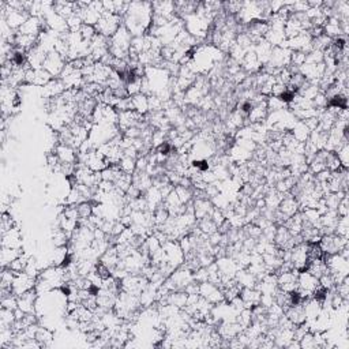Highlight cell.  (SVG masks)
<instances>
[{
  "mask_svg": "<svg viewBox=\"0 0 349 349\" xmlns=\"http://www.w3.org/2000/svg\"><path fill=\"white\" fill-rule=\"evenodd\" d=\"M124 26L133 37L145 36L149 32L153 21V6L146 2H133L129 5V10L123 17Z\"/></svg>",
  "mask_w": 349,
  "mask_h": 349,
  "instance_id": "obj_1",
  "label": "cell"
},
{
  "mask_svg": "<svg viewBox=\"0 0 349 349\" xmlns=\"http://www.w3.org/2000/svg\"><path fill=\"white\" fill-rule=\"evenodd\" d=\"M122 21H123V18L119 17L118 14L104 13L94 28H96V32L98 34H101V36L106 37V38H110V37L118 32V29L123 25Z\"/></svg>",
  "mask_w": 349,
  "mask_h": 349,
  "instance_id": "obj_2",
  "label": "cell"
},
{
  "mask_svg": "<svg viewBox=\"0 0 349 349\" xmlns=\"http://www.w3.org/2000/svg\"><path fill=\"white\" fill-rule=\"evenodd\" d=\"M66 65H67V60L63 56L57 53L56 51H51L48 52V55H46V59L44 62L42 69L46 70L53 78H60V75L63 73Z\"/></svg>",
  "mask_w": 349,
  "mask_h": 349,
  "instance_id": "obj_3",
  "label": "cell"
},
{
  "mask_svg": "<svg viewBox=\"0 0 349 349\" xmlns=\"http://www.w3.org/2000/svg\"><path fill=\"white\" fill-rule=\"evenodd\" d=\"M199 295L205 298L207 302H210L211 304H218L222 303L225 298H224V292L221 289L220 286L216 284H213L210 281H205V282H201L199 284Z\"/></svg>",
  "mask_w": 349,
  "mask_h": 349,
  "instance_id": "obj_4",
  "label": "cell"
},
{
  "mask_svg": "<svg viewBox=\"0 0 349 349\" xmlns=\"http://www.w3.org/2000/svg\"><path fill=\"white\" fill-rule=\"evenodd\" d=\"M290 55H292V51L288 49V48H282V46H273V51H271L270 59L267 62V65L270 66L273 69H284V67H288L290 65Z\"/></svg>",
  "mask_w": 349,
  "mask_h": 349,
  "instance_id": "obj_5",
  "label": "cell"
},
{
  "mask_svg": "<svg viewBox=\"0 0 349 349\" xmlns=\"http://www.w3.org/2000/svg\"><path fill=\"white\" fill-rule=\"evenodd\" d=\"M36 282L37 278L29 276L26 271L18 273V274H15L14 282H13V286H11L13 294H14L15 296H19V295L25 294V292L33 289V288L36 286Z\"/></svg>",
  "mask_w": 349,
  "mask_h": 349,
  "instance_id": "obj_6",
  "label": "cell"
},
{
  "mask_svg": "<svg viewBox=\"0 0 349 349\" xmlns=\"http://www.w3.org/2000/svg\"><path fill=\"white\" fill-rule=\"evenodd\" d=\"M42 26H44V18H38V17H29L26 22L23 23L19 28V34H25V36L40 37L42 33Z\"/></svg>",
  "mask_w": 349,
  "mask_h": 349,
  "instance_id": "obj_7",
  "label": "cell"
},
{
  "mask_svg": "<svg viewBox=\"0 0 349 349\" xmlns=\"http://www.w3.org/2000/svg\"><path fill=\"white\" fill-rule=\"evenodd\" d=\"M55 153L59 157L62 164H75L78 162V152L77 149L65 145V143H57L55 147Z\"/></svg>",
  "mask_w": 349,
  "mask_h": 349,
  "instance_id": "obj_8",
  "label": "cell"
},
{
  "mask_svg": "<svg viewBox=\"0 0 349 349\" xmlns=\"http://www.w3.org/2000/svg\"><path fill=\"white\" fill-rule=\"evenodd\" d=\"M65 82L60 78H53L49 83H46L45 86L41 87V96L46 100H52L56 97L62 96L66 92Z\"/></svg>",
  "mask_w": 349,
  "mask_h": 349,
  "instance_id": "obj_9",
  "label": "cell"
},
{
  "mask_svg": "<svg viewBox=\"0 0 349 349\" xmlns=\"http://www.w3.org/2000/svg\"><path fill=\"white\" fill-rule=\"evenodd\" d=\"M37 290L33 289L25 292V294L17 296L18 298V308H21L23 313H36V303H37Z\"/></svg>",
  "mask_w": 349,
  "mask_h": 349,
  "instance_id": "obj_10",
  "label": "cell"
},
{
  "mask_svg": "<svg viewBox=\"0 0 349 349\" xmlns=\"http://www.w3.org/2000/svg\"><path fill=\"white\" fill-rule=\"evenodd\" d=\"M299 207H300V205H299L298 199H296L292 194L288 193L284 195V198H282V201H281L280 206H278L277 210L281 211L285 217L289 218V217L295 216V214L298 213Z\"/></svg>",
  "mask_w": 349,
  "mask_h": 349,
  "instance_id": "obj_11",
  "label": "cell"
},
{
  "mask_svg": "<svg viewBox=\"0 0 349 349\" xmlns=\"http://www.w3.org/2000/svg\"><path fill=\"white\" fill-rule=\"evenodd\" d=\"M46 55H48V52H46L44 48H41L40 45H36L28 52L29 66H30L33 70L42 69L44 62H45L46 59Z\"/></svg>",
  "mask_w": 349,
  "mask_h": 349,
  "instance_id": "obj_12",
  "label": "cell"
},
{
  "mask_svg": "<svg viewBox=\"0 0 349 349\" xmlns=\"http://www.w3.org/2000/svg\"><path fill=\"white\" fill-rule=\"evenodd\" d=\"M2 247L21 248L22 247V236L18 228H11L6 234L2 235Z\"/></svg>",
  "mask_w": 349,
  "mask_h": 349,
  "instance_id": "obj_13",
  "label": "cell"
},
{
  "mask_svg": "<svg viewBox=\"0 0 349 349\" xmlns=\"http://www.w3.org/2000/svg\"><path fill=\"white\" fill-rule=\"evenodd\" d=\"M285 317L288 318L295 326L302 325L306 322V310H304V303L290 306L285 310Z\"/></svg>",
  "mask_w": 349,
  "mask_h": 349,
  "instance_id": "obj_14",
  "label": "cell"
},
{
  "mask_svg": "<svg viewBox=\"0 0 349 349\" xmlns=\"http://www.w3.org/2000/svg\"><path fill=\"white\" fill-rule=\"evenodd\" d=\"M214 206L211 201H207V199H197L194 202V216L197 220H202V218H206V217H210L211 211H213Z\"/></svg>",
  "mask_w": 349,
  "mask_h": 349,
  "instance_id": "obj_15",
  "label": "cell"
},
{
  "mask_svg": "<svg viewBox=\"0 0 349 349\" xmlns=\"http://www.w3.org/2000/svg\"><path fill=\"white\" fill-rule=\"evenodd\" d=\"M289 133L294 135V138L296 139V141H299L300 143H304V142H307L308 138H310V135H311V130L308 129L304 122L298 120Z\"/></svg>",
  "mask_w": 349,
  "mask_h": 349,
  "instance_id": "obj_16",
  "label": "cell"
},
{
  "mask_svg": "<svg viewBox=\"0 0 349 349\" xmlns=\"http://www.w3.org/2000/svg\"><path fill=\"white\" fill-rule=\"evenodd\" d=\"M131 105H133V110L143 116L149 112V100H147V96H145L142 93L131 96Z\"/></svg>",
  "mask_w": 349,
  "mask_h": 349,
  "instance_id": "obj_17",
  "label": "cell"
},
{
  "mask_svg": "<svg viewBox=\"0 0 349 349\" xmlns=\"http://www.w3.org/2000/svg\"><path fill=\"white\" fill-rule=\"evenodd\" d=\"M242 66H243L244 71H247V73H255V71H259L262 67V65L259 63V60H258L254 49L253 51H248L247 53H246L243 62H242Z\"/></svg>",
  "mask_w": 349,
  "mask_h": 349,
  "instance_id": "obj_18",
  "label": "cell"
},
{
  "mask_svg": "<svg viewBox=\"0 0 349 349\" xmlns=\"http://www.w3.org/2000/svg\"><path fill=\"white\" fill-rule=\"evenodd\" d=\"M21 254H22L21 248L2 247V255H0V259H2V266H3V269L9 267L10 263H11L13 261H15Z\"/></svg>",
  "mask_w": 349,
  "mask_h": 349,
  "instance_id": "obj_19",
  "label": "cell"
},
{
  "mask_svg": "<svg viewBox=\"0 0 349 349\" xmlns=\"http://www.w3.org/2000/svg\"><path fill=\"white\" fill-rule=\"evenodd\" d=\"M119 168L123 173L134 174V172L137 170V158L135 157L123 156L119 162Z\"/></svg>",
  "mask_w": 349,
  "mask_h": 349,
  "instance_id": "obj_20",
  "label": "cell"
},
{
  "mask_svg": "<svg viewBox=\"0 0 349 349\" xmlns=\"http://www.w3.org/2000/svg\"><path fill=\"white\" fill-rule=\"evenodd\" d=\"M30 258L26 255L25 253H22L21 255H19L15 261H13L11 263H10L9 269L10 270H13L15 273V274H18V273H23L25 271V269H26V266H28V262Z\"/></svg>",
  "mask_w": 349,
  "mask_h": 349,
  "instance_id": "obj_21",
  "label": "cell"
},
{
  "mask_svg": "<svg viewBox=\"0 0 349 349\" xmlns=\"http://www.w3.org/2000/svg\"><path fill=\"white\" fill-rule=\"evenodd\" d=\"M122 170H120L119 165H109L106 169H104L101 172V176H102V180H105V182H110V183H115L116 180L119 179L120 176H122Z\"/></svg>",
  "mask_w": 349,
  "mask_h": 349,
  "instance_id": "obj_22",
  "label": "cell"
},
{
  "mask_svg": "<svg viewBox=\"0 0 349 349\" xmlns=\"http://www.w3.org/2000/svg\"><path fill=\"white\" fill-rule=\"evenodd\" d=\"M52 79H53V77H52L51 74L48 73L46 70L38 69V70H36V78H34V83H33V86L44 87L46 83L51 82Z\"/></svg>",
  "mask_w": 349,
  "mask_h": 349,
  "instance_id": "obj_23",
  "label": "cell"
},
{
  "mask_svg": "<svg viewBox=\"0 0 349 349\" xmlns=\"http://www.w3.org/2000/svg\"><path fill=\"white\" fill-rule=\"evenodd\" d=\"M36 340L42 345V346H46L49 345L53 340V333H52L49 329L46 327H40L38 326V330L36 333Z\"/></svg>",
  "mask_w": 349,
  "mask_h": 349,
  "instance_id": "obj_24",
  "label": "cell"
},
{
  "mask_svg": "<svg viewBox=\"0 0 349 349\" xmlns=\"http://www.w3.org/2000/svg\"><path fill=\"white\" fill-rule=\"evenodd\" d=\"M15 321H17V318H15V314L13 310L2 308V313H0V325H2V327H13Z\"/></svg>",
  "mask_w": 349,
  "mask_h": 349,
  "instance_id": "obj_25",
  "label": "cell"
},
{
  "mask_svg": "<svg viewBox=\"0 0 349 349\" xmlns=\"http://www.w3.org/2000/svg\"><path fill=\"white\" fill-rule=\"evenodd\" d=\"M174 191H176V194H178V197H179L180 202L184 203V205H187L189 202H191V198H193V191L190 190V187H184V186H174Z\"/></svg>",
  "mask_w": 349,
  "mask_h": 349,
  "instance_id": "obj_26",
  "label": "cell"
},
{
  "mask_svg": "<svg viewBox=\"0 0 349 349\" xmlns=\"http://www.w3.org/2000/svg\"><path fill=\"white\" fill-rule=\"evenodd\" d=\"M266 105H267V110H269V113H271V112H278V110L285 109L286 104H284V102L281 101L280 97L270 96L266 100Z\"/></svg>",
  "mask_w": 349,
  "mask_h": 349,
  "instance_id": "obj_27",
  "label": "cell"
},
{
  "mask_svg": "<svg viewBox=\"0 0 349 349\" xmlns=\"http://www.w3.org/2000/svg\"><path fill=\"white\" fill-rule=\"evenodd\" d=\"M348 229H349V222H348V216L340 217L338 221H337V225H335L334 234L340 235L342 238H348Z\"/></svg>",
  "mask_w": 349,
  "mask_h": 349,
  "instance_id": "obj_28",
  "label": "cell"
},
{
  "mask_svg": "<svg viewBox=\"0 0 349 349\" xmlns=\"http://www.w3.org/2000/svg\"><path fill=\"white\" fill-rule=\"evenodd\" d=\"M79 213V220H87L89 217L93 216V205L89 201L77 205Z\"/></svg>",
  "mask_w": 349,
  "mask_h": 349,
  "instance_id": "obj_29",
  "label": "cell"
},
{
  "mask_svg": "<svg viewBox=\"0 0 349 349\" xmlns=\"http://www.w3.org/2000/svg\"><path fill=\"white\" fill-rule=\"evenodd\" d=\"M79 34L82 36V38L85 40V41L90 42L93 40V37L97 34L96 28H94V26H90V25H85V23H83L82 28H81V30H79Z\"/></svg>",
  "mask_w": 349,
  "mask_h": 349,
  "instance_id": "obj_30",
  "label": "cell"
},
{
  "mask_svg": "<svg viewBox=\"0 0 349 349\" xmlns=\"http://www.w3.org/2000/svg\"><path fill=\"white\" fill-rule=\"evenodd\" d=\"M0 228H2V235L6 234L7 230H10L11 228H14V221L11 217H9L7 214H3V218H2V224H0Z\"/></svg>",
  "mask_w": 349,
  "mask_h": 349,
  "instance_id": "obj_31",
  "label": "cell"
}]
</instances>
